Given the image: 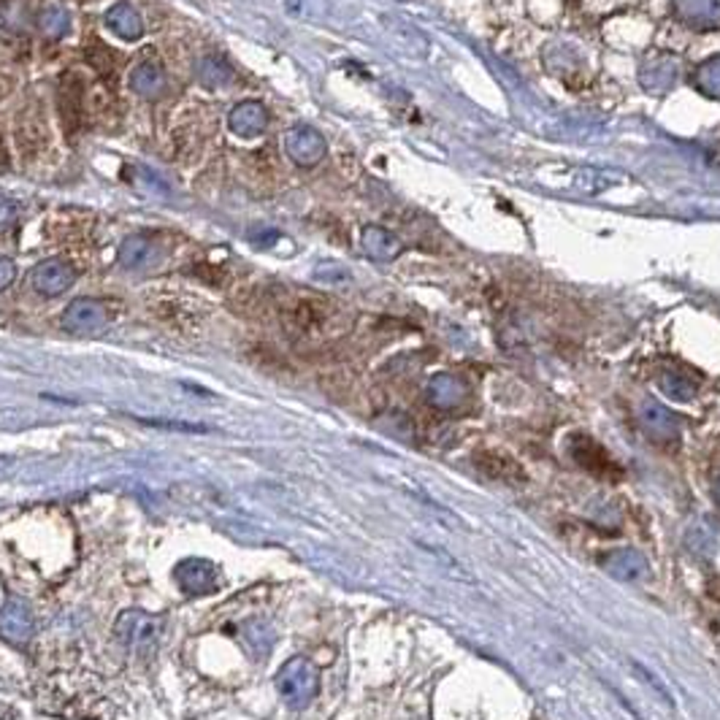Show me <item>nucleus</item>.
Returning a JSON list of instances; mask_svg holds the SVG:
<instances>
[{"label":"nucleus","mask_w":720,"mask_h":720,"mask_svg":"<svg viewBox=\"0 0 720 720\" xmlns=\"http://www.w3.org/2000/svg\"><path fill=\"white\" fill-rule=\"evenodd\" d=\"M35 634V617L30 607L20 599L6 601L0 609V637L9 639L12 645H27Z\"/></svg>","instance_id":"obj_7"},{"label":"nucleus","mask_w":720,"mask_h":720,"mask_svg":"<svg viewBox=\"0 0 720 720\" xmlns=\"http://www.w3.org/2000/svg\"><path fill=\"white\" fill-rule=\"evenodd\" d=\"M38 27H41V33L49 35V38H63V35L68 33V27H71L68 12L60 9V6H49V9H43L41 17H38Z\"/></svg>","instance_id":"obj_19"},{"label":"nucleus","mask_w":720,"mask_h":720,"mask_svg":"<svg viewBox=\"0 0 720 720\" xmlns=\"http://www.w3.org/2000/svg\"><path fill=\"white\" fill-rule=\"evenodd\" d=\"M228 128L239 136V138H257L266 128H269V112L263 103L257 100H244L239 103L236 109H231L228 114Z\"/></svg>","instance_id":"obj_10"},{"label":"nucleus","mask_w":720,"mask_h":720,"mask_svg":"<svg viewBox=\"0 0 720 720\" xmlns=\"http://www.w3.org/2000/svg\"><path fill=\"white\" fill-rule=\"evenodd\" d=\"M128 84H130V90H133L136 95H141V98H146V100H158V98L166 92V87H168L163 66H160V63H154V60L138 63V66L130 71Z\"/></svg>","instance_id":"obj_11"},{"label":"nucleus","mask_w":720,"mask_h":720,"mask_svg":"<svg viewBox=\"0 0 720 720\" xmlns=\"http://www.w3.org/2000/svg\"><path fill=\"white\" fill-rule=\"evenodd\" d=\"M285 152L301 168H312L325 158V138L309 125H295L285 133Z\"/></svg>","instance_id":"obj_4"},{"label":"nucleus","mask_w":720,"mask_h":720,"mask_svg":"<svg viewBox=\"0 0 720 720\" xmlns=\"http://www.w3.org/2000/svg\"><path fill=\"white\" fill-rule=\"evenodd\" d=\"M112 323V315L103 301L95 298H76L66 306L63 312V328L74 336H90L100 333Z\"/></svg>","instance_id":"obj_2"},{"label":"nucleus","mask_w":720,"mask_h":720,"mask_svg":"<svg viewBox=\"0 0 720 720\" xmlns=\"http://www.w3.org/2000/svg\"><path fill=\"white\" fill-rule=\"evenodd\" d=\"M277 693L290 709H306L320 693L317 669L301 655L290 658L277 675Z\"/></svg>","instance_id":"obj_1"},{"label":"nucleus","mask_w":720,"mask_h":720,"mask_svg":"<svg viewBox=\"0 0 720 720\" xmlns=\"http://www.w3.org/2000/svg\"><path fill=\"white\" fill-rule=\"evenodd\" d=\"M76 282V271L71 263L60 261V257H49V261H41L33 271H30V285L35 287V293L55 298L63 295L66 290H71Z\"/></svg>","instance_id":"obj_6"},{"label":"nucleus","mask_w":720,"mask_h":720,"mask_svg":"<svg viewBox=\"0 0 720 720\" xmlns=\"http://www.w3.org/2000/svg\"><path fill=\"white\" fill-rule=\"evenodd\" d=\"M642 423L650 431V436H655L658 442H672L680 434L677 418L669 409H663L661 403H655V401H647L642 406Z\"/></svg>","instance_id":"obj_13"},{"label":"nucleus","mask_w":720,"mask_h":720,"mask_svg":"<svg viewBox=\"0 0 720 720\" xmlns=\"http://www.w3.org/2000/svg\"><path fill=\"white\" fill-rule=\"evenodd\" d=\"M117 637L130 647V650H149L158 639V629H154V621L149 614L138 612V609H130V612H122L120 621H117Z\"/></svg>","instance_id":"obj_9"},{"label":"nucleus","mask_w":720,"mask_h":720,"mask_svg":"<svg viewBox=\"0 0 720 720\" xmlns=\"http://www.w3.org/2000/svg\"><path fill=\"white\" fill-rule=\"evenodd\" d=\"M17 217H20V206L12 198H0V231L12 228Z\"/></svg>","instance_id":"obj_21"},{"label":"nucleus","mask_w":720,"mask_h":720,"mask_svg":"<svg viewBox=\"0 0 720 720\" xmlns=\"http://www.w3.org/2000/svg\"><path fill=\"white\" fill-rule=\"evenodd\" d=\"M601 569L607 575H612L614 580L631 583V580H639V577L647 575L650 563L637 547H617V550L601 555Z\"/></svg>","instance_id":"obj_8"},{"label":"nucleus","mask_w":720,"mask_h":720,"mask_svg":"<svg viewBox=\"0 0 720 720\" xmlns=\"http://www.w3.org/2000/svg\"><path fill=\"white\" fill-rule=\"evenodd\" d=\"M663 390L672 395V398H680V401H688V398H693V393H696V385L693 382H685L683 377H663Z\"/></svg>","instance_id":"obj_20"},{"label":"nucleus","mask_w":720,"mask_h":720,"mask_svg":"<svg viewBox=\"0 0 720 720\" xmlns=\"http://www.w3.org/2000/svg\"><path fill=\"white\" fill-rule=\"evenodd\" d=\"M174 580L187 596H206L220 585L217 566L212 560H203V558L182 560L174 569Z\"/></svg>","instance_id":"obj_5"},{"label":"nucleus","mask_w":720,"mask_h":720,"mask_svg":"<svg viewBox=\"0 0 720 720\" xmlns=\"http://www.w3.org/2000/svg\"><path fill=\"white\" fill-rule=\"evenodd\" d=\"M9 166V158H6V149H4V138H0V168Z\"/></svg>","instance_id":"obj_23"},{"label":"nucleus","mask_w":720,"mask_h":720,"mask_svg":"<svg viewBox=\"0 0 720 720\" xmlns=\"http://www.w3.org/2000/svg\"><path fill=\"white\" fill-rule=\"evenodd\" d=\"M17 279V266L14 261H9V257L0 254V290H9Z\"/></svg>","instance_id":"obj_22"},{"label":"nucleus","mask_w":720,"mask_h":720,"mask_svg":"<svg viewBox=\"0 0 720 720\" xmlns=\"http://www.w3.org/2000/svg\"><path fill=\"white\" fill-rule=\"evenodd\" d=\"M715 498L720 501V477H717V482H715Z\"/></svg>","instance_id":"obj_24"},{"label":"nucleus","mask_w":720,"mask_h":720,"mask_svg":"<svg viewBox=\"0 0 720 720\" xmlns=\"http://www.w3.org/2000/svg\"><path fill=\"white\" fill-rule=\"evenodd\" d=\"M103 20H106V27L117 38H122V41H138L144 35V20H141V14L130 4H125V0L114 4Z\"/></svg>","instance_id":"obj_12"},{"label":"nucleus","mask_w":720,"mask_h":720,"mask_svg":"<svg viewBox=\"0 0 720 720\" xmlns=\"http://www.w3.org/2000/svg\"><path fill=\"white\" fill-rule=\"evenodd\" d=\"M460 395H463V385H460L458 380H452V377H436V380L431 382V387H428L431 403H436V406H442V409L455 406V403L460 401Z\"/></svg>","instance_id":"obj_18"},{"label":"nucleus","mask_w":720,"mask_h":720,"mask_svg":"<svg viewBox=\"0 0 720 720\" xmlns=\"http://www.w3.org/2000/svg\"><path fill=\"white\" fill-rule=\"evenodd\" d=\"M477 466H480V469H482L488 477H493V480H498V482L520 485V482L526 480L523 469H520L518 463H514L512 458H506V455H493V452H485V455H480Z\"/></svg>","instance_id":"obj_15"},{"label":"nucleus","mask_w":720,"mask_h":720,"mask_svg":"<svg viewBox=\"0 0 720 720\" xmlns=\"http://www.w3.org/2000/svg\"><path fill=\"white\" fill-rule=\"evenodd\" d=\"M364 249L369 257H374V261H393V257L401 252V244L387 231L372 225L364 231Z\"/></svg>","instance_id":"obj_16"},{"label":"nucleus","mask_w":720,"mask_h":720,"mask_svg":"<svg viewBox=\"0 0 720 720\" xmlns=\"http://www.w3.org/2000/svg\"><path fill=\"white\" fill-rule=\"evenodd\" d=\"M195 74H198V82H200L203 87H228V84L236 79L233 68H231L223 58H212V55L198 60Z\"/></svg>","instance_id":"obj_17"},{"label":"nucleus","mask_w":720,"mask_h":720,"mask_svg":"<svg viewBox=\"0 0 720 720\" xmlns=\"http://www.w3.org/2000/svg\"><path fill=\"white\" fill-rule=\"evenodd\" d=\"M154 254H158V249H154V241L146 239V236H128L122 244H120V266L128 269V271H141L146 269L152 261H154Z\"/></svg>","instance_id":"obj_14"},{"label":"nucleus","mask_w":720,"mask_h":720,"mask_svg":"<svg viewBox=\"0 0 720 720\" xmlns=\"http://www.w3.org/2000/svg\"><path fill=\"white\" fill-rule=\"evenodd\" d=\"M569 450H572V458L580 463L585 472H591L593 477L612 480V482H617L623 477V469L617 466L614 458L593 436H572Z\"/></svg>","instance_id":"obj_3"}]
</instances>
